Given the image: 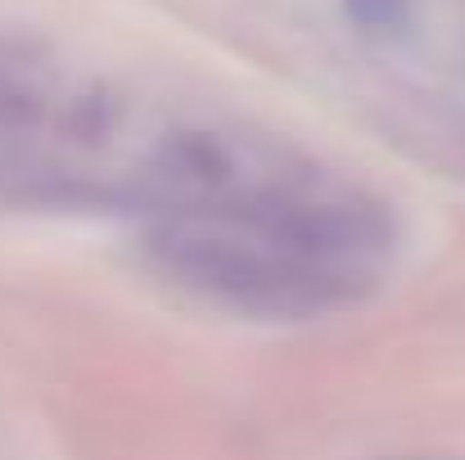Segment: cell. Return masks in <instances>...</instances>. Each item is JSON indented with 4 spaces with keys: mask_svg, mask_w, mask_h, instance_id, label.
I'll return each instance as SVG.
<instances>
[{
    "mask_svg": "<svg viewBox=\"0 0 465 460\" xmlns=\"http://www.w3.org/2000/svg\"><path fill=\"white\" fill-rule=\"evenodd\" d=\"M150 249L167 267V276H176L185 289L222 307H235L244 316H272V320L281 316L299 320L352 303L357 289L371 280L308 258L303 249L222 208H194L172 217L150 235Z\"/></svg>",
    "mask_w": 465,
    "mask_h": 460,
    "instance_id": "cell-1",
    "label": "cell"
},
{
    "mask_svg": "<svg viewBox=\"0 0 465 460\" xmlns=\"http://www.w3.org/2000/svg\"><path fill=\"white\" fill-rule=\"evenodd\" d=\"M348 14L366 27V32H402L411 18V0H343Z\"/></svg>",
    "mask_w": 465,
    "mask_h": 460,
    "instance_id": "cell-2",
    "label": "cell"
}]
</instances>
